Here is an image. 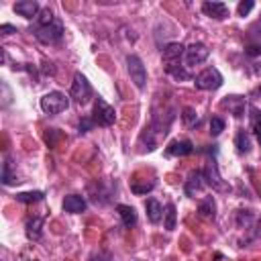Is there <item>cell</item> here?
Segmentation results:
<instances>
[{
	"mask_svg": "<svg viewBox=\"0 0 261 261\" xmlns=\"http://www.w3.org/2000/svg\"><path fill=\"white\" fill-rule=\"evenodd\" d=\"M69 96H71L73 102L80 104V106H86V104L92 100L94 90H92V86H90V82H88V77H86L84 73H80V71L73 73V82H71V92H69Z\"/></svg>",
	"mask_w": 261,
	"mask_h": 261,
	"instance_id": "1",
	"label": "cell"
},
{
	"mask_svg": "<svg viewBox=\"0 0 261 261\" xmlns=\"http://www.w3.org/2000/svg\"><path fill=\"white\" fill-rule=\"evenodd\" d=\"M33 33H35V37H37L39 43H43V45H55V43H59L63 39V24H61V20L55 18L49 24L35 27Z\"/></svg>",
	"mask_w": 261,
	"mask_h": 261,
	"instance_id": "2",
	"label": "cell"
},
{
	"mask_svg": "<svg viewBox=\"0 0 261 261\" xmlns=\"http://www.w3.org/2000/svg\"><path fill=\"white\" fill-rule=\"evenodd\" d=\"M67 106H69V98L63 92H59V90L47 92L41 98V110L45 114H59V112L67 110Z\"/></svg>",
	"mask_w": 261,
	"mask_h": 261,
	"instance_id": "3",
	"label": "cell"
},
{
	"mask_svg": "<svg viewBox=\"0 0 261 261\" xmlns=\"http://www.w3.org/2000/svg\"><path fill=\"white\" fill-rule=\"evenodd\" d=\"M92 120H94L98 126H110V124H114V120H116V112H114V108H112L104 98L98 96V98L94 100Z\"/></svg>",
	"mask_w": 261,
	"mask_h": 261,
	"instance_id": "4",
	"label": "cell"
},
{
	"mask_svg": "<svg viewBox=\"0 0 261 261\" xmlns=\"http://www.w3.org/2000/svg\"><path fill=\"white\" fill-rule=\"evenodd\" d=\"M222 82H224L222 73L216 67H206L194 77V84L198 90H218L222 86Z\"/></svg>",
	"mask_w": 261,
	"mask_h": 261,
	"instance_id": "5",
	"label": "cell"
},
{
	"mask_svg": "<svg viewBox=\"0 0 261 261\" xmlns=\"http://www.w3.org/2000/svg\"><path fill=\"white\" fill-rule=\"evenodd\" d=\"M126 69H128L130 82H133L139 90H143V88H145V84H147V69H145V65H143L141 57H139V55H135V53H130V55L126 57Z\"/></svg>",
	"mask_w": 261,
	"mask_h": 261,
	"instance_id": "6",
	"label": "cell"
},
{
	"mask_svg": "<svg viewBox=\"0 0 261 261\" xmlns=\"http://www.w3.org/2000/svg\"><path fill=\"white\" fill-rule=\"evenodd\" d=\"M208 55H210V49L204 43H192L184 51V63H186V67H194V65L204 63L208 59Z\"/></svg>",
	"mask_w": 261,
	"mask_h": 261,
	"instance_id": "7",
	"label": "cell"
},
{
	"mask_svg": "<svg viewBox=\"0 0 261 261\" xmlns=\"http://www.w3.org/2000/svg\"><path fill=\"white\" fill-rule=\"evenodd\" d=\"M202 173H204V177H206V186H210L212 190H216V192H230V186H226L224 179L220 177L218 165H216L214 159H210V161L206 163V167L202 169Z\"/></svg>",
	"mask_w": 261,
	"mask_h": 261,
	"instance_id": "8",
	"label": "cell"
},
{
	"mask_svg": "<svg viewBox=\"0 0 261 261\" xmlns=\"http://www.w3.org/2000/svg\"><path fill=\"white\" fill-rule=\"evenodd\" d=\"M220 108L228 110L234 118H243L245 116V110H247V100H245V96L230 94V96H224L220 100Z\"/></svg>",
	"mask_w": 261,
	"mask_h": 261,
	"instance_id": "9",
	"label": "cell"
},
{
	"mask_svg": "<svg viewBox=\"0 0 261 261\" xmlns=\"http://www.w3.org/2000/svg\"><path fill=\"white\" fill-rule=\"evenodd\" d=\"M204 186H206V177H204V173L200 169H196V171H192L188 175V179L184 184V192H186L188 198H196L204 190Z\"/></svg>",
	"mask_w": 261,
	"mask_h": 261,
	"instance_id": "10",
	"label": "cell"
},
{
	"mask_svg": "<svg viewBox=\"0 0 261 261\" xmlns=\"http://www.w3.org/2000/svg\"><path fill=\"white\" fill-rule=\"evenodd\" d=\"M202 12L214 20H224L230 12H228V6L224 2H204L202 4Z\"/></svg>",
	"mask_w": 261,
	"mask_h": 261,
	"instance_id": "11",
	"label": "cell"
},
{
	"mask_svg": "<svg viewBox=\"0 0 261 261\" xmlns=\"http://www.w3.org/2000/svg\"><path fill=\"white\" fill-rule=\"evenodd\" d=\"M0 179H2V184H4V186H14V184H18V181H20V179H18V173H16V165H14V161H12V157H10V155H6V157H4Z\"/></svg>",
	"mask_w": 261,
	"mask_h": 261,
	"instance_id": "12",
	"label": "cell"
},
{
	"mask_svg": "<svg viewBox=\"0 0 261 261\" xmlns=\"http://www.w3.org/2000/svg\"><path fill=\"white\" fill-rule=\"evenodd\" d=\"M86 208H88V202L80 194H69L63 198V210L69 214H82Z\"/></svg>",
	"mask_w": 261,
	"mask_h": 261,
	"instance_id": "13",
	"label": "cell"
},
{
	"mask_svg": "<svg viewBox=\"0 0 261 261\" xmlns=\"http://www.w3.org/2000/svg\"><path fill=\"white\" fill-rule=\"evenodd\" d=\"M14 12L22 18L31 20V18H37V14L41 12V6L35 0H20V2L14 4Z\"/></svg>",
	"mask_w": 261,
	"mask_h": 261,
	"instance_id": "14",
	"label": "cell"
},
{
	"mask_svg": "<svg viewBox=\"0 0 261 261\" xmlns=\"http://www.w3.org/2000/svg\"><path fill=\"white\" fill-rule=\"evenodd\" d=\"M194 151V143L188 141V139H177V141H171L165 149L167 155L171 157H184V155H190Z\"/></svg>",
	"mask_w": 261,
	"mask_h": 261,
	"instance_id": "15",
	"label": "cell"
},
{
	"mask_svg": "<svg viewBox=\"0 0 261 261\" xmlns=\"http://www.w3.org/2000/svg\"><path fill=\"white\" fill-rule=\"evenodd\" d=\"M43 224H45V218L43 216H33L27 220L24 224V232H27V239L29 241H39L43 237Z\"/></svg>",
	"mask_w": 261,
	"mask_h": 261,
	"instance_id": "16",
	"label": "cell"
},
{
	"mask_svg": "<svg viewBox=\"0 0 261 261\" xmlns=\"http://www.w3.org/2000/svg\"><path fill=\"white\" fill-rule=\"evenodd\" d=\"M184 51H186V47H184L181 43H167V45L163 47V53H161V57H163V63L181 61V57H184Z\"/></svg>",
	"mask_w": 261,
	"mask_h": 261,
	"instance_id": "17",
	"label": "cell"
},
{
	"mask_svg": "<svg viewBox=\"0 0 261 261\" xmlns=\"http://www.w3.org/2000/svg\"><path fill=\"white\" fill-rule=\"evenodd\" d=\"M198 216L204 220H214L216 218V200L212 196H206L198 204Z\"/></svg>",
	"mask_w": 261,
	"mask_h": 261,
	"instance_id": "18",
	"label": "cell"
},
{
	"mask_svg": "<svg viewBox=\"0 0 261 261\" xmlns=\"http://www.w3.org/2000/svg\"><path fill=\"white\" fill-rule=\"evenodd\" d=\"M145 210H147L149 222H153V224H159V222H161V218H163V206H161L155 198H147Z\"/></svg>",
	"mask_w": 261,
	"mask_h": 261,
	"instance_id": "19",
	"label": "cell"
},
{
	"mask_svg": "<svg viewBox=\"0 0 261 261\" xmlns=\"http://www.w3.org/2000/svg\"><path fill=\"white\" fill-rule=\"evenodd\" d=\"M116 212H118V216H120V220H122V224H124L126 228H130V226L137 224V212H135L133 206H128V204H118V206H116Z\"/></svg>",
	"mask_w": 261,
	"mask_h": 261,
	"instance_id": "20",
	"label": "cell"
},
{
	"mask_svg": "<svg viewBox=\"0 0 261 261\" xmlns=\"http://www.w3.org/2000/svg\"><path fill=\"white\" fill-rule=\"evenodd\" d=\"M249 124H251V130L261 145V108L249 106Z\"/></svg>",
	"mask_w": 261,
	"mask_h": 261,
	"instance_id": "21",
	"label": "cell"
},
{
	"mask_svg": "<svg viewBox=\"0 0 261 261\" xmlns=\"http://www.w3.org/2000/svg\"><path fill=\"white\" fill-rule=\"evenodd\" d=\"M165 65V71L169 75H173L175 80H190V71L186 69V65H181V61H171V63H163Z\"/></svg>",
	"mask_w": 261,
	"mask_h": 261,
	"instance_id": "22",
	"label": "cell"
},
{
	"mask_svg": "<svg viewBox=\"0 0 261 261\" xmlns=\"http://www.w3.org/2000/svg\"><path fill=\"white\" fill-rule=\"evenodd\" d=\"M234 147H237L239 153H249V151H251V135H249L245 128H241V130L237 133V137H234Z\"/></svg>",
	"mask_w": 261,
	"mask_h": 261,
	"instance_id": "23",
	"label": "cell"
},
{
	"mask_svg": "<svg viewBox=\"0 0 261 261\" xmlns=\"http://www.w3.org/2000/svg\"><path fill=\"white\" fill-rule=\"evenodd\" d=\"M14 198L20 204H35V202H41L45 198V192H41V190H35V192H18Z\"/></svg>",
	"mask_w": 261,
	"mask_h": 261,
	"instance_id": "24",
	"label": "cell"
},
{
	"mask_svg": "<svg viewBox=\"0 0 261 261\" xmlns=\"http://www.w3.org/2000/svg\"><path fill=\"white\" fill-rule=\"evenodd\" d=\"M177 224V212H175V204H167L165 206V212H163V226L165 230H173Z\"/></svg>",
	"mask_w": 261,
	"mask_h": 261,
	"instance_id": "25",
	"label": "cell"
},
{
	"mask_svg": "<svg viewBox=\"0 0 261 261\" xmlns=\"http://www.w3.org/2000/svg\"><path fill=\"white\" fill-rule=\"evenodd\" d=\"M153 188H155V179H149V181L145 179L143 184H139V181H133V184H130V190H133L137 196H143V194L151 192Z\"/></svg>",
	"mask_w": 261,
	"mask_h": 261,
	"instance_id": "26",
	"label": "cell"
},
{
	"mask_svg": "<svg viewBox=\"0 0 261 261\" xmlns=\"http://www.w3.org/2000/svg\"><path fill=\"white\" fill-rule=\"evenodd\" d=\"M181 120H184L186 126H196L198 124V112L192 106H186L184 112H181Z\"/></svg>",
	"mask_w": 261,
	"mask_h": 261,
	"instance_id": "27",
	"label": "cell"
},
{
	"mask_svg": "<svg viewBox=\"0 0 261 261\" xmlns=\"http://www.w3.org/2000/svg\"><path fill=\"white\" fill-rule=\"evenodd\" d=\"M224 118H220V116H212L210 118V135L212 137H218L222 130H224Z\"/></svg>",
	"mask_w": 261,
	"mask_h": 261,
	"instance_id": "28",
	"label": "cell"
},
{
	"mask_svg": "<svg viewBox=\"0 0 261 261\" xmlns=\"http://www.w3.org/2000/svg\"><path fill=\"white\" fill-rule=\"evenodd\" d=\"M253 6H255V2H253V0H247V2H239V6H237V12H239V16H247V14L253 10Z\"/></svg>",
	"mask_w": 261,
	"mask_h": 261,
	"instance_id": "29",
	"label": "cell"
},
{
	"mask_svg": "<svg viewBox=\"0 0 261 261\" xmlns=\"http://www.w3.org/2000/svg\"><path fill=\"white\" fill-rule=\"evenodd\" d=\"M92 126H96V122L92 120V116H82V120H80V135L88 133Z\"/></svg>",
	"mask_w": 261,
	"mask_h": 261,
	"instance_id": "30",
	"label": "cell"
},
{
	"mask_svg": "<svg viewBox=\"0 0 261 261\" xmlns=\"http://www.w3.org/2000/svg\"><path fill=\"white\" fill-rule=\"evenodd\" d=\"M90 261H112V253L110 251H98L90 257Z\"/></svg>",
	"mask_w": 261,
	"mask_h": 261,
	"instance_id": "31",
	"label": "cell"
},
{
	"mask_svg": "<svg viewBox=\"0 0 261 261\" xmlns=\"http://www.w3.org/2000/svg\"><path fill=\"white\" fill-rule=\"evenodd\" d=\"M245 53L251 55V57L261 55V45H249V47H245Z\"/></svg>",
	"mask_w": 261,
	"mask_h": 261,
	"instance_id": "32",
	"label": "cell"
},
{
	"mask_svg": "<svg viewBox=\"0 0 261 261\" xmlns=\"http://www.w3.org/2000/svg\"><path fill=\"white\" fill-rule=\"evenodd\" d=\"M0 33L2 35H12V33H16V27H12V24H0Z\"/></svg>",
	"mask_w": 261,
	"mask_h": 261,
	"instance_id": "33",
	"label": "cell"
},
{
	"mask_svg": "<svg viewBox=\"0 0 261 261\" xmlns=\"http://www.w3.org/2000/svg\"><path fill=\"white\" fill-rule=\"evenodd\" d=\"M253 96H261V86H259V88H257V90L253 92Z\"/></svg>",
	"mask_w": 261,
	"mask_h": 261,
	"instance_id": "34",
	"label": "cell"
}]
</instances>
